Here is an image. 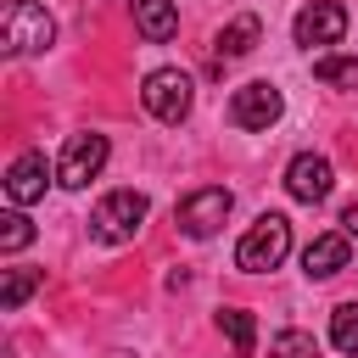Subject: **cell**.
I'll return each mask as SVG.
<instances>
[{
	"mask_svg": "<svg viewBox=\"0 0 358 358\" xmlns=\"http://www.w3.org/2000/svg\"><path fill=\"white\" fill-rule=\"evenodd\" d=\"M257 39H263V22H257L252 11H241V17H229V22L218 28L213 50H218V62H235V56H252V50H257Z\"/></svg>",
	"mask_w": 358,
	"mask_h": 358,
	"instance_id": "7c38bea8",
	"label": "cell"
},
{
	"mask_svg": "<svg viewBox=\"0 0 358 358\" xmlns=\"http://www.w3.org/2000/svg\"><path fill=\"white\" fill-rule=\"evenodd\" d=\"M145 213H151L145 190H106V196L95 201V213H90V235H95L101 246H129V241L140 235Z\"/></svg>",
	"mask_w": 358,
	"mask_h": 358,
	"instance_id": "6da1fadb",
	"label": "cell"
},
{
	"mask_svg": "<svg viewBox=\"0 0 358 358\" xmlns=\"http://www.w3.org/2000/svg\"><path fill=\"white\" fill-rule=\"evenodd\" d=\"M218 324H224V336L235 341V358H246V352H252V341H257V319H252L246 308H224V313H218Z\"/></svg>",
	"mask_w": 358,
	"mask_h": 358,
	"instance_id": "ac0fdd59",
	"label": "cell"
},
{
	"mask_svg": "<svg viewBox=\"0 0 358 358\" xmlns=\"http://www.w3.org/2000/svg\"><path fill=\"white\" fill-rule=\"evenodd\" d=\"M313 78H319V84H330V90H358V56L319 50V56H313Z\"/></svg>",
	"mask_w": 358,
	"mask_h": 358,
	"instance_id": "5bb4252c",
	"label": "cell"
},
{
	"mask_svg": "<svg viewBox=\"0 0 358 358\" xmlns=\"http://www.w3.org/2000/svg\"><path fill=\"white\" fill-rule=\"evenodd\" d=\"M45 185H50L45 151H22V157L6 168V201H11V207H34V201L45 196Z\"/></svg>",
	"mask_w": 358,
	"mask_h": 358,
	"instance_id": "30bf717a",
	"label": "cell"
},
{
	"mask_svg": "<svg viewBox=\"0 0 358 358\" xmlns=\"http://www.w3.org/2000/svg\"><path fill=\"white\" fill-rule=\"evenodd\" d=\"M341 235H347V241H358V201L341 213Z\"/></svg>",
	"mask_w": 358,
	"mask_h": 358,
	"instance_id": "ffe728a7",
	"label": "cell"
},
{
	"mask_svg": "<svg viewBox=\"0 0 358 358\" xmlns=\"http://www.w3.org/2000/svg\"><path fill=\"white\" fill-rule=\"evenodd\" d=\"M229 207H235V196L224 190V185H196L190 196H179V229L190 235V241H207V235H218L224 229V218H229Z\"/></svg>",
	"mask_w": 358,
	"mask_h": 358,
	"instance_id": "5b68a950",
	"label": "cell"
},
{
	"mask_svg": "<svg viewBox=\"0 0 358 358\" xmlns=\"http://www.w3.org/2000/svg\"><path fill=\"white\" fill-rule=\"evenodd\" d=\"M56 45V22L39 0H11L0 17V50L6 56H39Z\"/></svg>",
	"mask_w": 358,
	"mask_h": 358,
	"instance_id": "7a4b0ae2",
	"label": "cell"
},
{
	"mask_svg": "<svg viewBox=\"0 0 358 358\" xmlns=\"http://www.w3.org/2000/svg\"><path fill=\"white\" fill-rule=\"evenodd\" d=\"M140 101H145V112H151L157 123H185V117H190V101H196V84H190V73H179V67H157V73H145Z\"/></svg>",
	"mask_w": 358,
	"mask_h": 358,
	"instance_id": "277c9868",
	"label": "cell"
},
{
	"mask_svg": "<svg viewBox=\"0 0 358 358\" xmlns=\"http://www.w3.org/2000/svg\"><path fill=\"white\" fill-rule=\"evenodd\" d=\"M28 241H34L28 213H22V207H6V213H0V252H6V257H17Z\"/></svg>",
	"mask_w": 358,
	"mask_h": 358,
	"instance_id": "e0dca14e",
	"label": "cell"
},
{
	"mask_svg": "<svg viewBox=\"0 0 358 358\" xmlns=\"http://www.w3.org/2000/svg\"><path fill=\"white\" fill-rule=\"evenodd\" d=\"M330 185H336V168H330V157H319V151H296L291 162H285V190H291V201H324L330 196Z\"/></svg>",
	"mask_w": 358,
	"mask_h": 358,
	"instance_id": "ba28073f",
	"label": "cell"
},
{
	"mask_svg": "<svg viewBox=\"0 0 358 358\" xmlns=\"http://www.w3.org/2000/svg\"><path fill=\"white\" fill-rule=\"evenodd\" d=\"M39 285H45V274H39V268H6V280H0V308H6V313H11V308H22Z\"/></svg>",
	"mask_w": 358,
	"mask_h": 358,
	"instance_id": "9a60e30c",
	"label": "cell"
},
{
	"mask_svg": "<svg viewBox=\"0 0 358 358\" xmlns=\"http://www.w3.org/2000/svg\"><path fill=\"white\" fill-rule=\"evenodd\" d=\"M134 28H140V39L168 45L179 34V6L173 0H134Z\"/></svg>",
	"mask_w": 358,
	"mask_h": 358,
	"instance_id": "4fadbf2b",
	"label": "cell"
},
{
	"mask_svg": "<svg viewBox=\"0 0 358 358\" xmlns=\"http://www.w3.org/2000/svg\"><path fill=\"white\" fill-rule=\"evenodd\" d=\"M291 34H296V45H341V34H347V11L336 6V0H313V6H302L296 11V22H291Z\"/></svg>",
	"mask_w": 358,
	"mask_h": 358,
	"instance_id": "9c48e42d",
	"label": "cell"
},
{
	"mask_svg": "<svg viewBox=\"0 0 358 358\" xmlns=\"http://www.w3.org/2000/svg\"><path fill=\"white\" fill-rule=\"evenodd\" d=\"M330 347L347 352V358H358V302H341L330 313Z\"/></svg>",
	"mask_w": 358,
	"mask_h": 358,
	"instance_id": "2e32d148",
	"label": "cell"
},
{
	"mask_svg": "<svg viewBox=\"0 0 358 358\" xmlns=\"http://www.w3.org/2000/svg\"><path fill=\"white\" fill-rule=\"evenodd\" d=\"M280 112H285V95H280V84H268V78H252V84H241V90L229 95V123H235V129L263 134V129L280 123Z\"/></svg>",
	"mask_w": 358,
	"mask_h": 358,
	"instance_id": "8992f818",
	"label": "cell"
},
{
	"mask_svg": "<svg viewBox=\"0 0 358 358\" xmlns=\"http://www.w3.org/2000/svg\"><path fill=\"white\" fill-rule=\"evenodd\" d=\"M106 157H112V145H106V134H95V129H84V134H67V145H62V162H56V185H67V190H84L101 168H106Z\"/></svg>",
	"mask_w": 358,
	"mask_h": 358,
	"instance_id": "52a82bcc",
	"label": "cell"
},
{
	"mask_svg": "<svg viewBox=\"0 0 358 358\" xmlns=\"http://www.w3.org/2000/svg\"><path fill=\"white\" fill-rule=\"evenodd\" d=\"M285 252H291V218H285V213H263V218L235 241V268L268 274V268L285 263Z\"/></svg>",
	"mask_w": 358,
	"mask_h": 358,
	"instance_id": "3957f363",
	"label": "cell"
},
{
	"mask_svg": "<svg viewBox=\"0 0 358 358\" xmlns=\"http://www.w3.org/2000/svg\"><path fill=\"white\" fill-rule=\"evenodd\" d=\"M268 352H274V358H319V341H313L308 330H280Z\"/></svg>",
	"mask_w": 358,
	"mask_h": 358,
	"instance_id": "d6986e66",
	"label": "cell"
},
{
	"mask_svg": "<svg viewBox=\"0 0 358 358\" xmlns=\"http://www.w3.org/2000/svg\"><path fill=\"white\" fill-rule=\"evenodd\" d=\"M347 257H352V241L347 235H313L308 252H302V274L308 280H330V274L347 268Z\"/></svg>",
	"mask_w": 358,
	"mask_h": 358,
	"instance_id": "8fae6325",
	"label": "cell"
}]
</instances>
